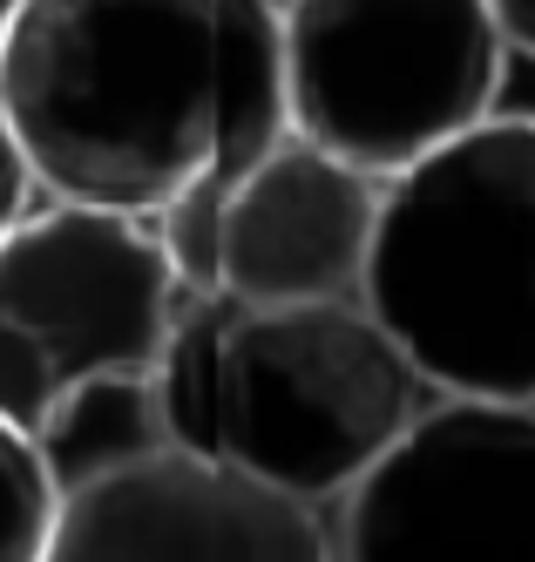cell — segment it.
<instances>
[{
  "label": "cell",
  "instance_id": "7c38bea8",
  "mask_svg": "<svg viewBox=\"0 0 535 562\" xmlns=\"http://www.w3.org/2000/svg\"><path fill=\"white\" fill-rule=\"evenodd\" d=\"M488 14H495V27L509 34V48L535 55V0H488Z\"/></svg>",
  "mask_w": 535,
  "mask_h": 562
},
{
  "label": "cell",
  "instance_id": "5b68a950",
  "mask_svg": "<svg viewBox=\"0 0 535 562\" xmlns=\"http://www.w3.org/2000/svg\"><path fill=\"white\" fill-rule=\"evenodd\" d=\"M190 299L149 217L68 196L27 211L0 237V420L34 434L75 386L156 373Z\"/></svg>",
  "mask_w": 535,
  "mask_h": 562
},
{
  "label": "cell",
  "instance_id": "ba28073f",
  "mask_svg": "<svg viewBox=\"0 0 535 562\" xmlns=\"http://www.w3.org/2000/svg\"><path fill=\"white\" fill-rule=\"evenodd\" d=\"M387 177L346 164L305 136L278 143L231 190L224 211V292L237 305H319L359 299L374 265Z\"/></svg>",
  "mask_w": 535,
  "mask_h": 562
},
{
  "label": "cell",
  "instance_id": "52a82bcc",
  "mask_svg": "<svg viewBox=\"0 0 535 562\" xmlns=\"http://www.w3.org/2000/svg\"><path fill=\"white\" fill-rule=\"evenodd\" d=\"M48 562H339L325 508L224 454L163 448L62 502Z\"/></svg>",
  "mask_w": 535,
  "mask_h": 562
},
{
  "label": "cell",
  "instance_id": "3957f363",
  "mask_svg": "<svg viewBox=\"0 0 535 562\" xmlns=\"http://www.w3.org/2000/svg\"><path fill=\"white\" fill-rule=\"evenodd\" d=\"M427 393L359 299L231 305L218 454L312 508H339L427 414Z\"/></svg>",
  "mask_w": 535,
  "mask_h": 562
},
{
  "label": "cell",
  "instance_id": "8992f818",
  "mask_svg": "<svg viewBox=\"0 0 535 562\" xmlns=\"http://www.w3.org/2000/svg\"><path fill=\"white\" fill-rule=\"evenodd\" d=\"M339 562H535V400L434 393L339 502Z\"/></svg>",
  "mask_w": 535,
  "mask_h": 562
},
{
  "label": "cell",
  "instance_id": "9c48e42d",
  "mask_svg": "<svg viewBox=\"0 0 535 562\" xmlns=\"http://www.w3.org/2000/svg\"><path fill=\"white\" fill-rule=\"evenodd\" d=\"M34 448L48 461V474L62 481V495H75L115 468H136L163 448H177V434H170V414H163L156 373H109V380L75 386L34 427Z\"/></svg>",
  "mask_w": 535,
  "mask_h": 562
},
{
  "label": "cell",
  "instance_id": "7a4b0ae2",
  "mask_svg": "<svg viewBox=\"0 0 535 562\" xmlns=\"http://www.w3.org/2000/svg\"><path fill=\"white\" fill-rule=\"evenodd\" d=\"M359 305L434 393L535 400V115H488L387 177Z\"/></svg>",
  "mask_w": 535,
  "mask_h": 562
},
{
  "label": "cell",
  "instance_id": "8fae6325",
  "mask_svg": "<svg viewBox=\"0 0 535 562\" xmlns=\"http://www.w3.org/2000/svg\"><path fill=\"white\" fill-rule=\"evenodd\" d=\"M34 190H41L34 156H27V143H21V130H14L8 102H0V237H8V231L34 211Z\"/></svg>",
  "mask_w": 535,
  "mask_h": 562
},
{
  "label": "cell",
  "instance_id": "30bf717a",
  "mask_svg": "<svg viewBox=\"0 0 535 562\" xmlns=\"http://www.w3.org/2000/svg\"><path fill=\"white\" fill-rule=\"evenodd\" d=\"M62 481L41 461L34 434L0 420V562H48L62 529Z\"/></svg>",
  "mask_w": 535,
  "mask_h": 562
},
{
  "label": "cell",
  "instance_id": "277c9868",
  "mask_svg": "<svg viewBox=\"0 0 535 562\" xmlns=\"http://www.w3.org/2000/svg\"><path fill=\"white\" fill-rule=\"evenodd\" d=\"M292 130L400 177L495 115L509 34L488 0H285Z\"/></svg>",
  "mask_w": 535,
  "mask_h": 562
},
{
  "label": "cell",
  "instance_id": "6da1fadb",
  "mask_svg": "<svg viewBox=\"0 0 535 562\" xmlns=\"http://www.w3.org/2000/svg\"><path fill=\"white\" fill-rule=\"evenodd\" d=\"M0 102L48 196L156 224L190 292H224V211L292 143L285 0H14Z\"/></svg>",
  "mask_w": 535,
  "mask_h": 562
}]
</instances>
